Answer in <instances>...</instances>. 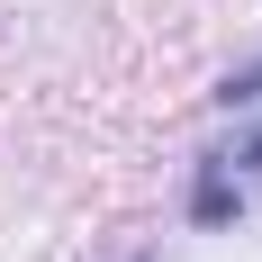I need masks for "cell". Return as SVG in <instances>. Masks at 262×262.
Wrapping results in <instances>:
<instances>
[{
    "label": "cell",
    "mask_w": 262,
    "mask_h": 262,
    "mask_svg": "<svg viewBox=\"0 0 262 262\" xmlns=\"http://www.w3.org/2000/svg\"><path fill=\"white\" fill-rule=\"evenodd\" d=\"M127 262H154V253H127Z\"/></svg>",
    "instance_id": "obj_4"
},
{
    "label": "cell",
    "mask_w": 262,
    "mask_h": 262,
    "mask_svg": "<svg viewBox=\"0 0 262 262\" xmlns=\"http://www.w3.org/2000/svg\"><path fill=\"white\" fill-rule=\"evenodd\" d=\"M226 172H235V181H244V172H262V127H253V136H244L235 154H226Z\"/></svg>",
    "instance_id": "obj_3"
},
{
    "label": "cell",
    "mask_w": 262,
    "mask_h": 262,
    "mask_svg": "<svg viewBox=\"0 0 262 262\" xmlns=\"http://www.w3.org/2000/svg\"><path fill=\"white\" fill-rule=\"evenodd\" d=\"M244 208L235 172H226V154H199V181H190V226H226V217Z\"/></svg>",
    "instance_id": "obj_1"
},
{
    "label": "cell",
    "mask_w": 262,
    "mask_h": 262,
    "mask_svg": "<svg viewBox=\"0 0 262 262\" xmlns=\"http://www.w3.org/2000/svg\"><path fill=\"white\" fill-rule=\"evenodd\" d=\"M262 100V63H244V73H226V91H217V108H253Z\"/></svg>",
    "instance_id": "obj_2"
}]
</instances>
